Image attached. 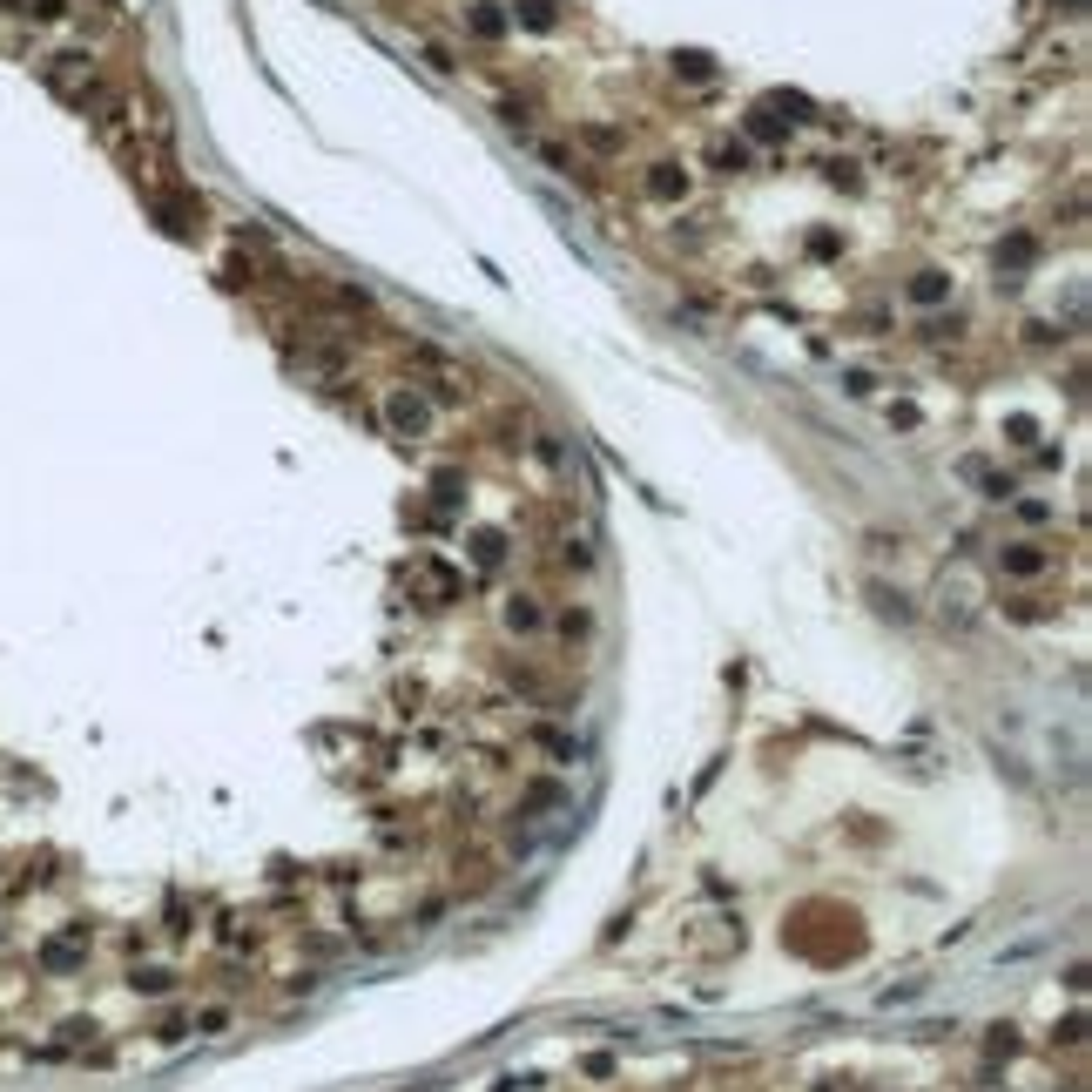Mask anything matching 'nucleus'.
<instances>
[{
    "mask_svg": "<svg viewBox=\"0 0 1092 1092\" xmlns=\"http://www.w3.org/2000/svg\"><path fill=\"white\" fill-rule=\"evenodd\" d=\"M392 418H398L405 431H418V425H425V405H418V398H392Z\"/></svg>",
    "mask_w": 1092,
    "mask_h": 1092,
    "instance_id": "obj_5",
    "label": "nucleus"
},
{
    "mask_svg": "<svg viewBox=\"0 0 1092 1092\" xmlns=\"http://www.w3.org/2000/svg\"><path fill=\"white\" fill-rule=\"evenodd\" d=\"M128 985H135V991H169V971H135Z\"/></svg>",
    "mask_w": 1092,
    "mask_h": 1092,
    "instance_id": "obj_7",
    "label": "nucleus"
},
{
    "mask_svg": "<svg viewBox=\"0 0 1092 1092\" xmlns=\"http://www.w3.org/2000/svg\"><path fill=\"white\" fill-rule=\"evenodd\" d=\"M472 560L479 566H499L506 560V533H472Z\"/></svg>",
    "mask_w": 1092,
    "mask_h": 1092,
    "instance_id": "obj_4",
    "label": "nucleus"
},
{
    "mask_svg": "<svg viewBox=\"0 0 1092 1092\" xmlns=\"http://www.w3.org/2000/svg\"><path fill=\"white\" fill-rule=\"evenodd\" d=\"M594 627H601V621H594L587 607H566V614H560V641H566V647H587Z\"/></svg>",
    "mask_w": 1092,
    "mask_h": 1092,
    "instance_id": "obj_3",
    "label": "nucleus"
},
{
    "mask_svg": "<svg viewBox=\"0 0 1092 1092\" xmlns=\"http://www.w3.org/2000/svg\"><path fill=\"white\" fill-rule=\"evenodd\" d=\"M998 566H1005V573H1018V580H1032V573H1045V566H1052V546L1018 540V546H1005V553H998Z\"/></svg>",
    "mask_w": 1092,
    "mask_h": 1092,
    "instance_id": "obj_1",
    "label": "nucleus"
},
{
    "mask_svg": "<svg viewBox=\"0 0 1092 1092\" xmlns=\"http://www.w3.org/2000/svg\"><path fill=\"white\" fill-rule=\"evenodd\" d=\"M506 627H513V634H540L546 627V607H540V594H506Z\"/></svg>",
    "mask_w": 1092,
    "mask_h": 1092,
    "instance_id": "obj_2",
    "label": "nucleus"
},
{
    "mask_svg": "<svg viewBox=\"0 0 1092 1092\" xmlns=\"http://www.w3.org/2000/svg\"><path fill=\"white\" fill-rule=\"evenodd\" d=\"M223 1025H230V1011H223V1005H209V1011L196 1018V1032H209V1039H216V1032H223Z\"/></svg>",
    "mask_w": 1092,
    "mask_h": 1092,
    "instance_id": "obj_6",
    "label": "nucleus"
}]
</instances>
